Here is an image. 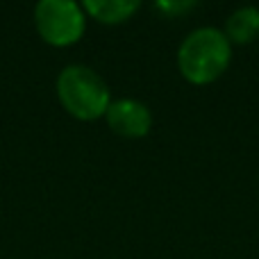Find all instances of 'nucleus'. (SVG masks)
<instances>
[{
  "mask_svg": "<svg viewBox=\"0 0 259 259\" xmlns=\"http://www.w3.org/2000/svg\"><path fill=\"white\" fill-rule=\"evenodd\" d=\"M232 44L219 27H198L189 32L178 48V68L187 82L205 87L216 82L230 66Z\"/></svg>",
  "mask_w": 259,
  "mask_h": 259,
  "instance_id": "nucleus-1",
  "label": "nucleus"
},
{
  "mask_svg": "<svg viewBox=\"0 0 259 259\" xmlns=\"http://www.w3.org/2000/svg\"><path fill=\"white\" fill-rule=\"evenodd\" d=\"M57 98L77 121L105 118L107 107L112 105L107 82L84 64H71L57 75Z\"/></svg>",
  "mask_w": 259,
  "mask_h": 259,
  "instance_id": "nucleus-2",
  "label": "nucleus"
},
{
  "mask_svg": "<svg viewBox=\"0 0 259 259\" xmlns=\"http://www.w3.org/2000/svg\"><path fill=\"white\" fill-rule=\"evenodd\" d=\"M34 27L48 46L66 48L82 39L87 14L73 0H41L34 7Z\"/></svg>",
  "mask_w": 259,
  "mask_h": 259,
  "instance_id": "nucleus-3",
  "label": "nucleus"
},
{
  "mask_svg": "<svg viewBox=\"0 0 259 259\" xmlns=\"http://www.w3.org/2000/svg\"><path fill=\"white\" fill-rule=\"evenodd\" d=\"M109 130L123 139H141L150 132L152 127V114L148 105L134 98H118L112 100L105 114Z\"/></svg>",
  "mask_w": 259,
  "mask_h": 259,
  "instance_id": "nucleus-4",
  "label": "nucleus"
},
{
  "mask_svg": "<svg viewBox=\"0 0 259 259\" xmlns=\"http://www.w3.org/2000/svg\"><path fill=\"white\" fill-rule=\"evenodd\" d=\"M82 9L87 16L103 25H121L141 9V3L139 0H84Z\"/></svg>",
  "mask_w": 259,
  "mask_h": 259,
  "instance_id": "nucleus-5",
  "label": "nucleus"
},
{
  "mask_svg": "<svg viewBox=\"0 0 259 259\" xmlns=\"http://www.w3.org/2000/svg\"><path fill=\"white\" fill-rule=\"evenodd\" d=\"M225 36L230 44L248 46L259 39V9L257 7H239L225 21Z\"/></svg>",
  "mask_w": 259,
  "mask_h": 259,
  "instance_id": "nucleus-6",
  "label": "nucleus"
},
{
  "mask_svg": "<svg viewBox=\"0 0 259 259\" xmlns=\"http://www.w3.org/2000/svg\"><path fill=\"white\" fill-rule=\"evenodd\" d=\"M196 7V3H157V9L164 12L166 16H178V14H187L189 9Z\"/></svg>",
  "mask_w": 259,
  "mask_h": 259,
  "instance_id": "nucleus-7",
  "label": "nucleus"
}]
</instances>
